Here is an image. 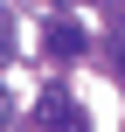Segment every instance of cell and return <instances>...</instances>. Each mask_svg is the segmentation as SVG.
<instances>
[{
    "mask_svg": "<svg viewBox=\"0 0 125 132\" xmlns=\"http://www.w3.org/2000/svg\"><path fill=\"white\" fill-rule=\"evenodd\" d=\"M42 49H49L56 63H70V56H84V28L63 21V14H49V21H42Z\"/></svg>",
    "mask_w": 125,
    "mask_h": 132,
    "instance_id": "6da1fadb",
    "label": "cell"
},
{
    "mask_svg": "<svg viewBox=\"0 0 125 132\" xmlns=\"http://www.w3.org/2000/svg\"><path fill=\"white\" fill-rule=\"evenodd\" d=\"M111 63H118V77H125V28L111 35Z\"/></svg>",
    "mask_w": 125,
    "mask_h": 132,
    "instance_id": "7a4b0ae2",
    "label": "cell"
},
{
    "mask_svg": "<svg viewBox=\"0 0 125 132\" xmlns=\"http://www.w3.org/2000/svg\"><path fill=\"white\" fill-rule=\"evenodd\" d=\"M7 49H14V28H7V14H0V56H7Z\"/></svg>",
    "mask_w": 125,
    "mask_h": 132,
    "instance_id": "3957f363",
    "label": "cell"
},
{
    "mask_svg": "<svg viewBox=\"0 0 125 132\" xmlns=\"http://www.w3.org/2000/svg\"><path fill=\"white\" fill-rule=\"evenodd\" d=\"M0 125H7V111H0Z\"/></svg>",
    "mask_w": 125,
    "mask_h": 132,
    "instance_id": "277c9868",
    "label": "cell"
}]
</instances>
